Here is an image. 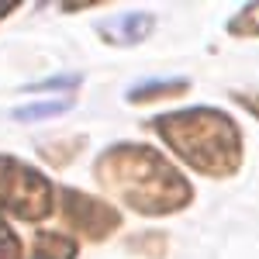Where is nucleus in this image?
Returning a JSON list of instances; mask_svg holds the SVG:
<instances>
[{
    "label": "nucleus",
    "mask_w": 259,
    "mask_h": 259,
    "mask_svg": "<svg viewBox=\"0 0 259 259\" xmlns=\"http://www.w3.org/2000/svg\"><path fill=\"white\" fill-rule=\"evenodd\" d=\"M94 177L107 194L121 197L132 211L149 218L177 214L194 200L187 177L152 145L139 142H118L104 149L94 162Z\"/></svg>",
    "instance_id": "nucleus-1"
},
{
    "label": "nucleus",
    "mask_w": 259,
    "mask_h": 259,
    "mask_svg": "<svg viewBox=\"0 0 259 259\" xmlns=\"http://www.w3.org/2000/svg\"><path fill=\"white\" fill-rule=\"evenodd\" d=\"M152 132H159V139L177 152V159L204 177H232L242 162L239 124L218 107L166 111L152 118Z\"/></svg>",
    "instance_id": "nucleus-2"
},
{
    "label": "nucleus",
    "mask_w": 259,
    "mask_h": 259,
    "mask_svg": "<svg viewBox=\"0 0 259 259\" xmlns=\"http://www.w3.org/2000/svg\"><path fill=\"white\" fill-rule=\"evenodd\" d=\"M0 211L21 221H45L56 211V187L18 156H0Z\"/></svg>",
    "instance_id": "nucleus-3"
},
{
    "label": "nucleus",
    "mask_w": 259,
    "mask_h": 259,
    "mask_svg": "<svg viewBox=\"0 0 259 259\" xmlns=\"http://www.w3.org/2000/svg\"><path fill=\"white\" fill-rule=\"evenodd\" d=\"M59 214L69 232H76L87 242H104L121 228V214L107 200L83 194L76 187H62L59 190Z\"/></svg>",
    "instance_id": "nucleus-4"
},
{
    "label": "nucleus",
    "mask_w": 259,
    "mask_h": 259,
    "mask_svg": "<svg viewBox=\"0 0 259 259\" xmlns=\"http://www.w3.org/2000/svg\"><path fill=\"white\" fill-rule=\"evenodd\" d=\"M97 31L107 45H118V49L139 45V41L149 38V31H152V14L132 11V14H121V18H114V21H104Z\"/></svg>",
    "instance_id": "nucleus-5"
},
{
    "label": "nucleus",
    "mask_w": 259,
    "mask_h": 259,
    "mask_svg": "<svg viewBox=\"0 0 259 259\" xmlns=\"http://www.w3.org/2000/svg\"><path fill=\"white\" fill-rule=\"evenodd\" d=\"M190 90L187 80H149L142 87H132L128 90V100L132 104H156V100H173V97H183Z\"/></svg>",
    "instance_id": "nucleus-6"
},
{
    "label": "nucleus",
    "mask_w": 259,
    "mask_h": 259,
    "mask_svg": "<svg viewBox=\"0 0 259 259\" xmlns=\"http://www.w3.org/2000/svg\"><path fill=\"white\" fill-rule=\"evenodd\" d=\"M28 259H76V245L59 232H41L31 242V256Z\"/></svg>",
    "instance_id": "nucleus-7"
},
{
    "label": "nucleus",
    "mask_w": 259,
    "mask_h": 259,
    "mask_svg": "<svg viewBox=\"0 0 259 259\" xmlns=\"http://www.w3.org/2000/svg\"><path fill=\"white\" fill-rule=\"evenodd\" d=\"M83 145H87L83 135H73V139H66V142H41V145H38V156L45 162H52V166H69V162L80 156Z\"/></svg>",
    "instance_id": "nucleus-8"
},
{
    "label": "nucleus",
    "mask_w": 259,
    "mask_h": 259,
    "mask_svg": "<svg viewBox=\"0 0 259 259\" xmlns=\"http://www.w3.org/2000/svg\"><path fill=\"white\" fill-rule=\"evenodd\" d=\"M73 107V97H49V100H38V104H24L14 111L18 121H45V118H59Z\"/></svg>",
    "instance_id": "nucleus-9"
},
{
    "label": "nucleus",
    "mask_w": 259,
    "mask_h": 259,
    "mask_svg": "<svg viewBox=\"0 0 259 259\" xmlns=\"http://www.w3.org/2000/svg\"><path fill=\"white\" fill-rule=\"evenodd\" d=\"M228 31L239 35V38H252V35H259V4H245L239 14L228 21Z\"/></svg>",
    "instance_id": "nucleus-10"
},
{
    "label": "nucleus",
    "mask_w": 259,
    "mask_h": 259,
    "mask_svg": "<svg viewBox=\"0 0 259 259\" xmlns=\"http://www.w3.org/2000/svg\"><path fill=\"white\" fill-rule=\"evenodd\" d=\"M0 259H21V239L4 218H0Z\"/></svg>",
    "instance_id": "nucleus-11"
},
{
    "label": "nucleus",
    "mask_w": 259,
    "mask_h": 259,
    "mask_svg": "<svg viewBox=\"0 0 259 259\" xmlns=\"http://www.w3.org/2000/svg\"><path fill=\"white\" fill-rule=\"evenodd\" d=\"M132 249L135 252H145V256H162L166 252V235H135L132 239Z\"/></svg>",
    "instance_id": "nucleus-12"
},
{
    "label": "nucleus",
    "mask_w": 259,
    "mask_h": 259,
    "mask_svg": "<svg viewBox=\"0 0 259 259\" xmlns=\"http://www.w3.org/2000/svg\"><path fill=\"white\" fill-rule=\"evenodd\" d=\"M239 100H242V104H249V111L259 118V94H256V97H239Z\"/></svg>",
    "instance_id": "nucleus-13"
},
{
    "label": "nucleus",
    "mask_w": 259,
    "mask_h": 259,
    "mask_svg": "<svg viewBox=\"0 0 259 259\" xmlns=\"http://www.w3.org/2000/svg\"><path fill=\"white\" fill-rule=\"evenodd\" d=\"M18 11V4H0V21L7 18V14H14Z\"/></svg>",
    "instance_id": "nucleus-14"
}]
</instances>
